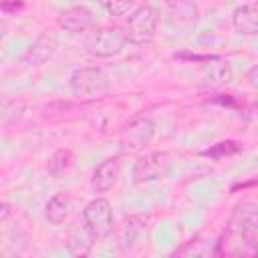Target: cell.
Segmentation results:
<instances>
[{
	"label": "cell",
	"instance_id": "6da1fadb",
	"mask_svg": "<svg viewBox=\"0 0 258 258\" xmlns=\"http://www.w3.org/2000/svg\"><path fill=\"white\" fill-rule=\"evenodd\" d=\"M256 240H258V206L246 200L234 208L224 238L216 242V254H254Z\"/></svg>",
	"mask_w": 258,
	"mask_h": 258
},
{
	"label": "cell",
	"instance_id": "7a4b0ae2",
	"mask_svg": "<svg viewBox=\"0 0 258 258\" xmlns=\"http://www.w3.org/2000/svg\"><path fill=\"white\" fill-rule=\"evenodd\" d=\"M127 44V34L121 26H99L91 28L85 36V48L91 56L109 58L119 54Z\"/></svg>",
	"mask_w": 258,
	"mask_h": 258
},
{
	"label": "cell",
	"instance_id": "3957f363",
	"mask_svg": "<svg viewBox=\"0 0 258 258\" xmlns=\"http://www.w3.org/2000/svg\"><path fill=\"white\" fill-rule=\"evenodd\" d=\"M69 87L73 97H77L79 101H89L109 91V77L99 67H83L71 73Z\"/></svg>",
	"mask_w": 258,
	"mask_h": 258
},
{
	"label": "cell",
	"instance_id": "277c9868",
	"mask_svg": "<svg viewBox=\"0 0 258 258\" xmlns=\"http://www.w3.org/2000/svg\"><path fill=\"white\" fill-rule=\"evenodd\" d=\"M83 226L87 228V232L91 234V238L97 240H105L107 236H111L113 232V208L107 200L97 198L91 200L85 210H83Z\"/></svg>",
	"mask_w": 258,
	"mask_h": 258
},
{
	"label": "cell",
	"instance_id": "5b68a950",
	"mask_svg": "<svg viewBox=\"0 0 258 258\" xmlns=\"http://www.w3.org/2000/svg\"><path fill=\"white\" fill-rule=\"evenodd\" d=\"M157 10L149 4H143L139 8H135L129 16H127V24H125V34L127 40L133 44H145L155 36V28H157Z\"/></svg>",
	"mask_w": 258,
	"mask_h": 258
},
{
	"label": "cell",
	"instance_id": "8992f818",
	"mask_svg": "<svg viewBox=\"0 0 258 258\" xmlns=\"http://www.w3.org/2000/svg\"><path fill=\"white\" fill-rule=\"evenodd\" d=\"M171 169V155L167 151H151L141 155L131 169L133 183H145V181H157L167 175Z\"/></svg>",
	"mask_w": 258,
	"mask_h": 258
},
{
	"label": "cell",
	"instance_id": "52a82bcc",
	"mask_svg": "<svg viewBox=\"0 0 258 258\" xmlns=\"http://www.w3.org/2000/svg\"><path fill=\"white\" fill-rule=\"evenodd\" d=\"M155 135V121L147 115L133 117L121 131V145L125 151H137L151 143Z\"/></svg>",
	"mask_w": 258,
	"mask_h": 258
},
{
	"label": "cell",
	"instance_id": "ba28073f",
	"mask_svg": "<svg viewBox=\"0 0 258 258\" xmlns=\"http://www.w3.org/2000/svg\"><path fill=\"white\" fill-rule=\"evenodd\" d=\"M161 14L173 26H194L200 18V8L191 0H167Z\"/></svg>",
	"mask_w": 258,
	"mask_h": 258
},
{
	"label": "cell",
	"instance_id": "9c48e42d",
	"mask_svg": "<svg viewBox=\"0 0 258 258\" xmlns=\"http://www.w3.org/2000/svg\"><path fill=\"white\" fill-rule=\"evenodd\" d=\"M56 22L62 30L79 34V32H89L95 26V16L87 6H69L56 16Z\"/></svg>",
	"mask_w": 258,
	"mask_h": 258
},
{
	"label": "cell",
	"instance_id": "30bf717a",
	"mask_svg": "<svg viewBox=\"0 0 258 258\" xmlns=\"http://www.w3.org/2000/svg\"><path fill=\"white\" fill-rule=\"evenodd\" d=\"M54 50H56V40L48 34H42L26 48V52L22 54V62L28 67H40L52 58Z\"/></svg>",
	"mask_w": 258,
	"mask_h": 258
},
{
	"label": "cell",
	"instance_id": "8fae6325",
	"mask_svg": "<svg viewBox=\"0 0 258 258\" xmlns=\"http://www.w3.org/2000/svg\"><path fill=\"white\" fill-rule=\"evenodd\" d=\"M232 81V67L228 60L220 56H210L206 58L204 73H202V83L206 87H222Z\"/></svg>",
	"mask_w": 258,
	"mask_h": 258
},
{
	"label": "cell",
	"instance_id": "7c38bea8",
	"mask_svg": "<svg viewBox=\"0 0 258 258\" xmlns=\"http://www.w3.org/2000/svg\"><path fill=\"white\" fill-rule=\"evenodd\" d=\"M143 230H145V218L143 216H129V218H125L121 222L119 230H117V248L121 252L131 250L137 244V240L141 238Z\"/></svg>",
	"mask_w": 258,
	"mask_h": 258
},
{
	"label": "cell",
	"instance_id": "4fadbf2b",
	"mask_svg": "<svg viewBox=\"0 0 258 258\" xmlns=\"http://www.w3.org/2000/svg\"><path fill=\"white\" fill-rule=\"evenodd\" d=\"M119 159H105L103 163H99L93 171V177H91V187L93 191L97 194H105L109 191L115 183H117V177H119Z\"/></svg>",
	"mask_w": 258,
	"mask_h": 258
},
{
	"label": "cell",
	"instance_id": "5bb4252c",
	"mask_svg": "<svg viewBox=\"0 0 258 258\" xmlns=\"http://www.w3.org/2000/svg\"><path fill=\"white\" fill-rule=\"evenodd\" d=\"M232 26L240 34H246V36L256 34V30H258V14H256V8L252 4L238 6L232 12Z\"/></svg>",
	"mask_w": 258,
	"mask_h": 258
},
{
	"label": "cell",
	"instance_id": "9a60e30c",
	"mask_svg": "<svg viewBox=\"0 0 258 258\" xmlns=\"http://www.w3.org/2000/svg\"><path fill=\"white\" fill-rule=\"evenodd\" d=\"M69 212H71V200L67 194H54L44 208V216L52 226L62 224L69 218Z\"/></svg>",
	"mask_w": 258,
	"mask_h": 258
},
{
	"label": "cell",
	"instance_id": "2e32d148",
	"mask_svg": "<svg viewBox=\"0 0 258 258\" xmlns=\"http://www.w3.org/2000/svg\"><path fill=\"white\" fill-rule=\"evenodd\" d=\"M73 163H75L73 151H71V149H58V151H54V153L48 157V161H46V171H48V175L58 177V175H62L67 169H71Z\"/></svg>",
	"mask_w": 258,
	"mask_h": 258
},
{
	"label": "cell",
	"instance_id": "e0dca14e",
	"mask_svg": "<svg viewBox=\"0 0 258 258\" xmlns=\"http://www.w3.org/2000/svg\"><path fill=\"white\" fill-rule=\"evenodd\" d=\"M93 238H91V234L87 232V228L85 226H81V228H77L75 232H73V236H71V240H69V252L73 254V256H87L89 254V250H91V246H93Z\"/></svg>",
	"mask_w": 258,
	"mask_h": 258
},
{
	"label": "cell",
	"instance_id": "ac0fdd59",
	"mask_svg": "<svg viewBox=\"0 0 258 258\" xmlns=\"http://www.w3.org/2000/svg\"><path fill=\"white\" fill-rule=\"evenodd\" d=\"M242 147H240V143H236V141H220V143H216V145H212L210 149H206L204 151V155L206 157H212V159H222V157H228V155H234V153H238Z\"/></svg>",
	"mask_w": 258,
	"mask_h": 258
},
{
	"label": "cell",
	"instance_id": "d6986e66",
	"mask_svg": "<svg viewBox=\"0 0 258 258\" xmlns=\"http://www.w3.org/2000/svg\"><path fill=\"white\" fill-rule=\"evenodd\" d=\"M135 0H99V4L107 10V14L111 16H125L127 12H131Z\"/></svg>",
	"mask_w": 258,
	"mask_h": 258
},
{
	"label": "cell",
	"instance_id": "ffe728a7",
	"mask_svg": "<svg viewBox=\"0 0 258 258\" xmlns=\"http://www.w3.org/2000/svg\"><path fill=\"white\" fill-rule=\"evenodd\" d=\"M10 214H12V208H10V204L0 200V224H2L4 220H8V218H10Z\"/></svg>",
	"mask_w": 258,
	"mask_h": 258
},
{
	"label": "cell",
	"instance_id": "44dd1931",
	"mask_svg": "<svg viewBox=\"0 0 258 258\" xmlns=\"http://www.w3.org/2000/svg\"><path fill=\"white\" fill-rule=\"evenodd\" d=\"M256 73H258V69H256V67H252V69H250V73H248V81H250V87H252V89H256V87H258V83H256Z\"/></svg>",
	"mask_w": 258,
	"mask_h": 258
}]
</instances>
